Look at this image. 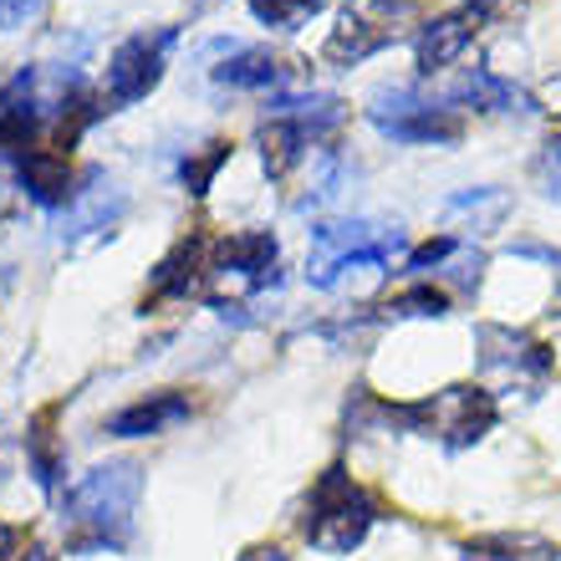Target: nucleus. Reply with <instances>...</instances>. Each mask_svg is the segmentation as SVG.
Returning a JSON list of instances; mask_svg holds the SVG:
<instances>
[{
    "label": "nucleus",
    "mask_w": 561,
    "mask_h": 561,
    "mask_svg": "<svg viewBox=\"0 0 561 561\" xmlns=\"http://www.w3.org/2000/svg\"><path fill=\"white\" fill-rule=\"evenodd\" d=\"M144 490V470L118 459L98 465L61 495V520H67V551H118L134 536V505Z\"/></svg>",
    "instance_id": "1"
},
{
    "label": "nucleus",
    "mask_w": 561,
    "mask_h": 561,
    "mask_svg": "<svg viewBox=\"0 0 561 561\" xmlns=\"http://www.w3.org/2000/svg\"><path fill=\"white\" fill-rule=\"evenodd\" d=\"M368 118L378 123V134H388L393 144H455L465 134L455 107H434L414 92H378L368 107Z\"/></svg>",
    "instance_id": "6"
},
{
    "label": "nucleus",
    "mask_w": 561,
    "mask_h": 561,
    "mask_svg": "<svg viewBox=\"0 0 561 561\" xmlns=\"http://www.w3.org/2000/svg\"><path fill=\"white\" fill-rule=\"evenodd\" d=\"M220 291H215V307L225 301V291H261L266 280H276V236L266 230H245V236H230L215 245L209 255V276Z\"/></svg>",
    "instance_id": "7"
},
{
    "label": "nucleus",
    "mask_w": 561,
    "mask_h": 561,
    "mask_svg": "<svg viewBox=\"0 0 561 561\" xmlns=\"http://www.w3.org/2000/svg\"><path fill=\"white\" fill-rule=\"evenodd\" d=\"M449 251H455V240H449V236H444V240H428V245H419V251H414V261H409V271L439 266V261H444V255H449Z\"/></svg>",
    "instance_id": "26"
},
{
    "label": "nucleus",
    "mask_w": 561,
    "mask_h": 561,
    "mask_svg": "<svg viewBox=\"0 0 561 561\" xmlns=\"http://www.w3.org/2000/svg\"><path fill=\"white\" fill-rule=\"evenodd\" d=\"M215 77L230 82V88H276L280 61L271 57V51H236V57H225L220 67H215Z\"/></svg>",
    "instance_id": "17"
},
{
    "label": "nucleus",
    "mask_w": 561,
    "mask_h": 561,
    "mask_svg": "<svg viewBox=\"0 0 561 561\" xmlns=\"http://www.w3.org/2000/svg\"><path fill=\"white\" fill-rule=\"evenodd\" d=\"M190 419V399L184 393H153L144 403H128L123 414L107 419V434L118 439H148V434H163L169 424H184Z\"/></svg>",
    "instance_id": "14"
},
{
    "label": "nucleus",
    "mask_w": 561,
    "mask_h": 561,
    "mask_svg": "<svg viewBox=\"0 0 561 561\" xmlns=\"http://www.w3.org/2000/svg\"><path fill=\"white\" fill-rule=\"evenodd\" d=\"M449 307L444 301V291H434V286H419V291H409V296H393V317H439V311Z\"/></svg>",
    "instance_id": "23"
},
{
    "label": "nucleus",
    "mask_w": 561,
    "mask_h": 561,
    "mask_svg": "<svg viewBox=\"0 0 561 561\" xmlns=\"http://www.w3.org/2000/svg\"><path fill=\"white\" fill-rule=\"evenodd\" d=\"M536 179H541V190H547L551 199H561V138H551V144L541 148V159H536Z\"/></svg>",
    "instance_id": "24"
},
{
    "label": "nucleus",
    "mask_w": 561,
    "mask_h": 561,
    "mask_svg": "<svg viewBox=\"0 0 561 561\" xmlns=\"http://www.w3.org/2000/svg\"><path fill=\"white\" fill-rule=\"evenodd\" d=\"M459 103L480 107V113H520V107H531V98L520 88H511V82H501L495 72H485V67H474V72L459 82Z\"/></svg>",
    "instance_id": "16"
},
{
    "label": "nucleus",
    "mask_w": 561,
    "mask_h": 561,
    "mask_svg": "<svg viewBox=\"0 0 561 561\" xmlns=\"http://www.w3.org/2000/svg\"><path fill=\"white\" fill-rule=\"evenodd\" d=\"M42 15V0H0V26H26V21H36Z\"/></svg>",
    "instance_id": "25"
},
{
    "label": "nucleus",
    "mask_w": 561,
    "mask_h": 561,
    "mask_svg": "<svg viewBox=\"0 0 561 561\" xmlns=\"http://www.w3.org/2000/svg\"><path fill=\"white\" fill-rule=\"evenodd\" d=\"M311 138H317V128H311L307 118H296V113H276V118L255 134V144H261V159H266V174L271 179H286L296 169V163L307 159Z\"/></svg>",
    "instance_id": "12"
},
{
    "label": "nucleus",
    "mask_w": 561,
    "mask_h": 561,
    "mask_svg": "<svg viewBox=\"0 0 561 561\" xmlns=\"http://www.w3.org/2000/svg\"><path fill=\"white\" fill-rule=\"evenodd\" d=\"M495 5H501V0H465L459 11L439 15V21H428L424 36H419V72L434 77V72H444L449 61L465 57V46L480 36V26L490 21V11H495Z\"/></svg>",
    "instance_id": "10"
},
{
    "label": "nucleus",
    "mask_w": 561,
    "mask_h": 561,
    "mask_svg": "<svg viewBox=\"0 0 561 561\" xmlns=\"http://www.w3.org/2000/svg\"><path fill=\"white\" fill-rule=\"evenodd\" d=\"M480 368L490 378H501V383H541L551 373V353L541 342H531L526 332H511V327H480Z\"/></svg>",
    "instance_id": "9"
},
{
    "label": "nucleus",
    "mask_w": 561,
    "mask_h": 561,
    "mask_svg": "<svg viewBox=\"0 0 561 561\" xmlns=\"http://www.w3.org/2000/svg\"><path fill=\"white\" fill-rule=\"evenodd\" d=\"M21 561H51V557H46L42 547H31V551H21Z\"/></svg>",
    "instance_id": "28"
},
{
    "label": "nucleus",
    "mask_w": 561,
    "mask_h": 561,
    "mask_svg": "<svg viewBox=\"0 0 561 561\" xmlns=\"http://www.w3.org/2000/svg\"><path fill=\"white\" fill-rule=\"evenodd\" d=\"M373 501L353 485L347 470H327L311 485V505H307V541L317 551H353L373 526Z\"/></svg>",
    "instance_id": "3"
},
{
    "label": "nucleus",
    "mask_w": 561,
    "mask_h": 561,
    "mask_svg": "<svg viewBox=\"0 0 561 561\" xmlns=\"http://www.w3.org/2000/svg\"><path fill=\"white\" fill-rule=\"evenodd\" d=\"M42 98H36V77L21 72L11 77V88H0V148L11 153V159H21V153H31V144H36V134H42Z\"/></svg>",
    "instance_id": "11"
},
{
    "label": "nucleus",
    "mask_w": 561,
    "mask_h": 561,
    "mask_svg": "<svg viewBox=\"0 0 561 561\" xmlns=\"http://www.w3.org/2000/svg\"><path fill=\"white\" fill-rule=\"evenodd\" d=\"M205 276H209V245H205V236H184L174 251L153 266V301H163V296H190Z\"/></svg>",
    "instance_id": "13"
},
{
    "label": "nucleus",
    "mask_w": 561,
    "mask_h": 561,
    "mask_svg": "<svg viewBox=\"0 0 561 561\" xmlns=\"http://www.w3.org/2000/svg\"><path fill=\"white\" fill-rule=\"evenodd\" d=\"M46 424H51V414L36 419V434H31V474H36V485H42V490H57L61 459H57V449H51V434H46Z\"/></svg>",
    "instance_id": "19"
},
{
    "label": "nucleus",
    "mask_w": 561,
    "mask_h": 561,
    "mask_svg": "<svg viewBox=\"0 0 561 561\" xmlns=\"http://www.w3.org/2000/svg\"><path fill=\"white\" fill-rule=\"evenodd\" d=\"M449 215H474V225H485V215H490V220H501V215H505V194L501 190H465V194H455V199H449Z\"/></svg>",
    "instance_id": "21"
},
{
    "label": "nucleus",
    "mask_w": 561,
    "mask_h": 561,
    "mask_svg": "<svg viewBox=\"0 0 561 561\" xmlns=\"http://www.w3.org/2000/svg\"><path fill=\"white\" fill-rule=\"evenodd\" d=\"M230 159V144L225 138H215V144H205V153L199 159L184 163V184H190V194H205L209 190V179H215V169Z\"/></svg>",
    "instance_id": "22"
},
{
    "label": "nucleus",
    "mask_w": 561,
    "mask_h": 561,
    "mask_svg": "<svg viewBox=\"0 0 561 561\" xmlns=\"http://www.w3.org/2000/svg\"><path fill=\"white\" fill-rule=\"evenodd\" d=\"M399 424H414L419 434H439L444 444H474L485 439V428L495 424V399L485 388H444L439 399L409 403V409H383Z\"/></svg>",
    "instance_id": "5"
},
{
    "label": "nucleus",
    "mask_w": 561,
    "mask_h": 561,
    "mask_svg": "<svg viewBox=\"0 0 561 561\" xmlns=\"http://www.w3.org/2000/svg\"><path fill=\"white\" fill-rule=\"evenodd\" d=\"M327 0H251V11L266 21V26H280V31H291L301 26L307 15H317Z\"/></svg>",
    "instance_id": "20"
},
{
    "label": "nucleus",
    "mask_w": 561,
    "mask_h": 561,
    "mask_svg": "<svg viewBox=\"0 0 561 561\" xmlns=\"http://www.w3.org/2000/svg\"><path fill=\"white\" fill-rule=\"evenodd\" d=\"M399 225L378 220H337L311 230V271L307 276L317 286H332L342 271L353 266H388V255L399 251Z\"/></svg>",
    "instance_id": "2"
},
{
    "label": "nucleus",
    "mask_w": 561,
    "mask_h": 561,
    "mask_svg": "<svg viewBox=\"0 0 561 561\" xmlns=\"http://www.w3.org/2000/svg\"><path fill=\"white\" fill-rule=\"evenodd\" d=\"M245 561H286V557H280V551H276V547H271V551H266V547H261V551H251V557H245Z\"/></svg>",
    "instance_id": "27"
},
{
    "label": "nucleus",
    "mask_w": 561,
    "mask_h": 561,
    "mask_svg": "<svg viewBox=\"0 0 561 561\" xmlns=\"http://www.w3.org/2000/svg\"><path fill=\"white\" fill-rule=\"evenodd\" d=\"M414 15H419L414 0H347V11H342V21L332 26V36L322 46V61L353 67V61L383 51L388 42H399Z\"/></svg>",
    "instance_id": "4"
},
{
    "label": "nucleus",
    "mask_w": 561,
    "mask_h": 561,
    "mask_svg": "<svg viewBox=\"0 0 561 561\" xmlns=\"http://www.w3.org/2000/svg\"><path fill=\"white\" fill-rule=\"evenodd\" d=\"M459 561H551V547L531 541V536H490V541L465 547Z\"/></svg>",
    "instance_id": "18"
},
{
    "label": "nucleus",
    "mask_w": 561,
    "mask_h": 561,
    "mask_svg": "<svg viewBox=\"0 0 561 561\" xmlns=\"http://www.w3.org/2000/svg\"><path fill=\"white\" fill-rule=\"evenodd\" d=\"M169 46H174V26L153 31V36L148 31L128 36L113 51V61H107V103H138V98H148V92L159 88Z\"/></svg>",
    "instance_id": "8"
},
{
    "label": "nucleus",
    "mask_w": 561,
    "mask_h": 561,
    "mask_svg": "<svg viewBox=\"0 0 561 561\" xmlns=\"http://www.w3.org/2000/svg\"><path fill=\"white\" fill-rule=\"evenodd\" d=\"M21 184L36 205H67V194H72V169H67V153L57 148H31L21 153Z\"/></svg>",
    "instance_id": "15"
}]
</instances>
